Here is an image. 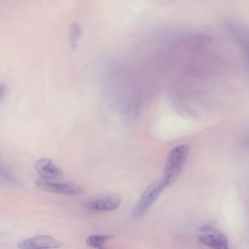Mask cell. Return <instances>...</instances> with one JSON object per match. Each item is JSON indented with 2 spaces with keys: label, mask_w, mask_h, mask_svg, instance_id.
I'll return each instance as SVG.
<instances>
[{
  "label": "cell",
  "mask_w": 249,
  "mask_h": 249,
  "mask_svg": "<svg viewBox=\"0 0 249 249\" xmlns=\"http://www.w3.org/2000/svg\"><path fill=\"white\" fill-rule=\"evenodd\" d=\"M190 151L188 145H181L173 148L169 153L165 165L163 177L160 180L164 189L173 184L179 176Z\"/></svg>",
  "instance_id": "6da1fadb"
},
{
  "label": "cell",
  "mask_w": 249,
  "mask_h": 249,
  "mask_svg": "<svg viewBox=\"0 0 249 249\" xmlns=\"http://www.w3.org/2000/svg\"><path fill=\"white\" fill-rule=\"evenodd\" d=\"M121 203L120 196L114 193L94 196L85 203L86 209L93 212H106L117 209Z\"/></svg>",
  "instance_id": "7a4b0ae2"
},
{
  "label": "cell",
  "mask_w": 249,
  "mask_h": 249,
  "mask_svg": "<svg viewBox=\"0 0 249 249\" xmlns=\"http://www.w3.org/2000/svg\"><path fill=\"white\" fill-rule=\"evenodd\" d=\"M163 189L160 181L149 185L134 207L132 213L133 217L138 218L143 215Z\"/></svg>",
  "instance_id": "3957f363"
},
{
  "label": "cell",
  "mask_w": 249,
  "mask_h": 249,
  "mask_svg": "<svg viewBox=\"0 0 249 249\" xmlns=\"http://www.w3.org/2000/svg\"><path fill=\"white\" fill-rule=\"evenodd\" d=\"M36 185L41 190L52 193L68 196H78L84 190L80 185L70 183H61L38 178L36 181Z\"/></svg>",
  "instance_id": "277c9868"
},
{
  "label": "cell",
  "mask_w": 249,
  "mask_h": 249,
  "mask_svg": "<svg viewBox=\"0 0 249 249\" xmlns=\"http://www.w3.org/2000/svg\"><path fill=\"white\" fill-rule=\"evenodd\" d=\"M198 240L202 244L216 249H227L228 242L226 236L218 230L209 226L199 229Z\"/></svg>",
  "instance_id": "5b68a950"
},
{
  "label": "cell",
  "mask_w": 249,
  "mask_h": 249,
  "mask_svg": "<svg viewBox=\"0 0 249 249\" xmlns=\"http://www.w3.org/2000/svg\"><path fill=\"white\" fill-rule=\"evenodd\" d=\"M34 164L40 178L57 181L62 179L64 176L62 170L49 158L39 159Z\"/></svg>",
  "instance_id": "8992f818"
},
{
  "label": "cell",
  "mask_w": 249,
  "mask_h": 249,
  "mask_svg": "<svg viewBox=\"0 0 249 249\" xmlns=\"http://www.w3.org/2000/svg\"><path fill=\"white\" fill-rule=\"evenodd\" d=\"M62 246L58 239L46 235H37L19 242L18 247L21 249H54Z\"/></svg>",
  "instance_id": "52a82bcc"
},
{
  "label": "cell",
  "mask_w": 249,
  "mask_h": 249,
  "mask_svg": "<svg viewBox=\"0 0 249 249\" xmlns=\"http://www.w3.org/2000/svg\"><path fill=\"white\" fill-rule=\"evenodd\" d=\"M225 26L231 33L244 46H246L248 40V29L241 22L235 19H228L225 22Z\"/></svg>",
  "instance_id": "ba28073f"
},
{
  "label": "cell",
  "mask_w": 249,
  "mask_h": 249,
  "mask_svg": "<svg viewBox=\"0 0 249 249\" xmlns=\"http://www.w3.org/2000/svg\"><path fill=\"white\" fill-rule=\"evenodd\" d=\"M113 238L114 236L111 234H94L88 237L86 243L90 247L103 249L105 244Z\"/></svg>",
  "instance_id": "9c48e42d"
},
{
  "label": "cell",
  "mask_w": 249,
  "mask_h": 249,
  "mask_svg": "<svg viewBox=\"0 0 249 249\" xmlns=\"http://www.w3.org/2000/svg\"><path fill=\"white\" fill-rule=\"evenodd\" d=\"M70 40L72 48H75L77 41L81 37L82 30L80 26L77 23L72 24L70 29Z\"/></svg>",
  "instance_id": "30bf717a"
},
{
  "label": "cell",
  "mask_w": 249,
  "mask_h": 249,
  "mask_svg": "<svg viewBox=\"0 0 249 249\" xmlns=\"http://www.w3.org/2000/svg\"><path fill=\"white\" fill-rule=\"evenodd\" d=\"M7 90V87L4 84L0 83V100L5 95Z\"/></svg>",
  "instance_id": "8fae6325"
}]
</instances>
